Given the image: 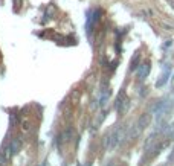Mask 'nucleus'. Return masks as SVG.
Wrapping results in <instances>:
<instances>
[{
	"label": "nucleus",
	"instance_id": "1",
	"mask_svg": "<svg viewBox=\"0 0 174 166\" xmlns=\"http://www.w3.org/2000/svg\"><path fill=\"white\" fill-rule=\"evenodd\" d=\"M127 131L128 130L124 127V125H121V127H116V128L112 131L110 134H107V136H105V140H104L105 149H107V151H113L116 146H118L119 143L125 139Z\"/></svg>",
	"mask_w": 174,
	"mask_h": 166
},
{
	"label": "nucleus",
	"instance_id": "2",
	"mask_svg": "<svg viewBox=\"0 0 174 166\" xmlns=\"http://www.w3.org/2000/svg\"><path fill=\"white\" fill-rule=\"evenodd\" d=\"M128 105H130V101H128V98L125 96V93H124V92H121V93H119V96H118V99H116V104H115L116 110H118V113H119V114H124V113H127Z\"/></svg>",
	"mask_w": 174,
	"mask_h": 166
},
{
	"label": "nucleus",
	"instance_id": "3",
	"mask_svg": "<svg viewBox=\"0 0 174 166\" xmlns=\"http://www.w3.org/2000/svg\"><path fill=\"white\" fill-rule=\"evenodd\" d=\"M11 148L9 146H5L3 149H2V153H0V166H6V163L9 162V158H11Z\"/></svg>",
	"mask_w": 174,
	"mask_h": 166
},
{
	"label": "nucleus",
	"instance_id": "4",
	"mask_svg": "<svg viewBox=\"0 0 174 166\" xmlns=\"http://www.w3.org/2000/svg\"><path fill=\"white\" fill-rule=\"evenodd\" d=\"M150 122H151V116L148 114V113H145V114H142V116L139 118V120L136 122V125H138V128L142 131L150 125Z\"/></svg>",
	"mask_w": 174,
	"mask_h": 166
},
{
	"label": "nucleus",
	"instance_id": "5",
	"mask_svg": "<svg viewBox=\"0 0 174 166\" xmlns=\"http://www.w3.org/2000/svg\"><path fill=\"white\" fill-rule=\"evenodd\" d=\"M168 76H170V67L165 66V72H162V75L159 76V79H157V83H156V87H162V85H165L166 81H168Z\"/></svg>",
	"mask_w": 174,
	"mask_h": 166
},
{
	"label": "nucleus",
	"instance_id": "6",
	"mask_svg": "<svg viewBox=\"0 0 174 166\" xmlns=\"http://www.w3.org/2000/svg\"><path fill=\"white\" fill-rule=\"evenodd\" d=\"M148 73H150V64H148V63L140 64L139 69H138V76H139L140 79H144V78L148 76Z\"/></svg>",
	"mask_w": 174,
	"mask_h": 166
},
{
	"label": "nucleus",
	"instance_id": "7",
	"mask_svg": "<svg viewBox=\"0 0 174 166\" xmlns=\"http://www.w3.org/2000/svg\"><path fill=\"white\" fill-rule=\"evenodd\" d=\"M9 148H11V154L15 155L18 151H20V148H22V140L18 139V137H15V139H12L11 143H9Z\"/></svg>",
	"mask_w": 174,
	"mask_h": 166
},
{
	"label": "nucleus",
	"instance_id": "8",
	"mask_svg": "<svg viewBox=\"0 0 174 166\" xmlns=\"http://www.w3.org/2000/svg\"><path fill=\"white\" fill-rule=\"evenodd\" d=\"M70 137H72V130H66L64 133H61V134H60V137H58V142L63 145V143L69 142Z\"/></svg>",
	"mask_w": 174,
	"mask_h": 166
},
{
	"label": "nucleus",
	"instance_id": "9",
	"mask_svg": "<svg viewBox=\"0 0 174 166\" xmlns=\"http://www.w3.org/2000/svg\"><path fill=\"white\" fill-rule=\"evenodd\" d=\"M108 96H110V90L105 87L104 90L101 92V107H105L107 105V101H108Z\"/></svg>",
	"mask_w": 174,
	"mask_h": 166
},
{
	"label": "nucleus",
	"instance_id": "10",
	"mask_svg": "<svg viewBox=\"0 0 174 166\" xmlns=\"http://www.w3.org/2000/svg\"><path fill=\"white\" fill-rule=\"evenodd\" d=\"M55 12H57V8H55V5H49L46 9V14H45V17L46 18H52L54 15H55Z\"/></svg>",
	"mask_w": 174,
	"mask_h": 166
},
{
	"label": "nucleus",
	"instance_id": "11",
	"mask_svg": "<svg viewBox=\"0 0 174 166\" xmlns=\"http://www.w3.org/2000/svg\"><path fill=\"white\" fill-rule=\"evenodd\" d=\"M9 122H11L12 127H15V125H17V114H15V113H12L11 116H9Z\"/></svg>",
	"mask_w": 174,
	"mask_h": 166
},
{
	"label": "nucleus",
	"instance_id": "12",
	"mask_svg": "<svg viewBox=\"0 0 174 166\" xmlns=\"http://www.w3.org/2000/svg\"><path fill=\"white\" fill-rule=\"evenodd\" d=\"M138 58H139V53H136L134 57H133V59H131V70H134L138 66H136V61H138Z\"/></svg>",
	"mask_w": 174,
	"mask_h": 166
},
{
	"label": "nucleus",
	"instance_id": "13",
	"mask_svg": "<svg viewBox=\"0 0 174 166\" xmlns=\"http://www.w3.org/2000/svg\"><path fill=\"white\" fill-rule=\"evenodd\" d=\"M20 2H22V0H14V3H15V9H18V6H20Z\"/></svg>",
	"mask_w": 174,
	"mask_h": 166
},
{
	"label": "nucleus",
	"instance_id": "14",
	"mask_svg": "<svg viewBox=\"0 0 174 166\" xmlns=\"http://www.w3.org/2000/svg\"><path fill=\"white\" fill-rule=\"evenodd\" d=\"M107 166H118V165H116L115 162H110V163H108V165H107Z\"/></svg>",
	"mask_w": 174,
	"mask_h": 166
},
{
	"label": "nucleus",
	"instance_id": "15",
	"mask_svg": "<svg viewBox=\"0 0 174 166\" xmlns=\"http://www.w3.org/2000/svg\"><path fill=\"white\" fill-rule=\"evenodd\" d=\"M168 3H170V5H171V6L174 8V0H168Z\"/></svg>",
	"mask_w": 174,
	"mask_h": 166
},
{
	"label": "nucleus",
	"instance_id": "16",
	"mask_svg": "<svg viewBox=\"0 0 174 166\" xmlns=\"http://www.w3.org/2000/svg\"><path fill=\"white\" fill-rule=\"evenodd\" d=\"M84 166H89V165H84Z\"/></svg>",
	"mask_w": 174,
	"mask_h": 166
},
{
	"label": "nucleus",
	"instance_id": "17",
	"mask_svg": "<svg viewBox=\"0 0 174 166\" xmlns=\"http://www.w3.org/2000/svg\"><path fill=\"white\" fill-rule=\"evenodd\" d=\"M173 154H174V151H173Z\"/></svg>",
	"mask_w": 174,
	"mask_h": 166
}]
</instances>
